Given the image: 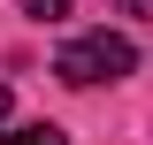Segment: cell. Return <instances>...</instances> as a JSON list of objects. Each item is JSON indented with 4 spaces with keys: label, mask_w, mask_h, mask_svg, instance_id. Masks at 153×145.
Instances as JSON below:
<instances>
[{
    "label": "cell",
    "mask_w": 153,
    "mask_h": 145,
    "mask_svg": "<svg viewBox=\"0 0 153 145\" xmlns=\"http://www.w3.org/2000/svg\"><path fill=\"white\" fill-rule=\"evenodd\" d=\"M8 107H16V92H8V84H0V122H8Z\"/></svg>",
    "instance_id": "4"
},
{
    "label": "cell",
    "mask_w": 153,
    "mask_h": 145,
    "mask_svg": "<svg viewBox=\"0 0 153 145\" xmlns=\"http://www.w3.org/2000/svg\"><path fill=\"white\" fill-rule=\"evenodd\" d=\"M16 8H23V16H38V23H61L76 0H16Z\"/></svg>",
    "instance_id": "3"
},
{
    "label": "cell",
    "mask_w": 153,
    "mask_h": 145,
    "mask_svg": "<svg viewBox=\"0 0 153 145\" xmlns=\"http://www.w3.org/2000/svg\"><path fill=\"white\" fill-rule=\"evenodd\" d=\"M123 8H130V16H153V0H123Z\"/></svg>",
    "instance_id": "5"
},
{
    "label": "cell",
    "mask_w": 153,
    "mask_h": 145,
    "mask_svg": "<svg viewBox=\"0 0 153 145\" xmlns=\"http://www.w3.org/2000/svg\"><path fill=\"white\" fill-rule=\"evenodd\" d=\"M138 69V46L123 31H76L69 46L54 54V76L61 84H76V92H92V84H123V76Z\"/></svg>",
    "instance_id": "1"
},
{
    "label": "cell",
    "mask_w": 153,
    "mask_h": 145,
    "mask_svg": "<svg viewBox=\"0 0 153 145\" xmlns=\"http://www.w3.org/2000/svg\"><path fill=\"white\" fill-rule=\"evenodd\" d=\"M0 145H69V138H61L54 122H23V130H8Z\"/></svg>",
    "instance_id": "2"
}]
</instances>
